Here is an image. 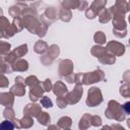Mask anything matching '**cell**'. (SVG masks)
Segmentation results:
<instances>
[{"label":"cell","mask_w":130,"mask_h":130,"mask_svg":"<svg viewBox=\"0 0 130 130\" xmlns=\"http://www.w3.org/2000/svg\"><path fill=\"white\" fill-rule=\"evenodd\" d=\"M0 130H14V125L10 121H3L0 124Z\"/></svg>","instance_id":"1"}]
</instances>
